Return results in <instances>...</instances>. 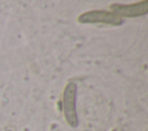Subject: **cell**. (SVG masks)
<instances>
[{"instance_id":"1","label":"cell","mask_w":148,"mask_h":131,"mask_svg":"<svg viewBox=\"0 0 148 131\" xmlns=\"http://www.w3.org/2000/svg\"><path fill=\"white\" fill-rule=\"evenodd\" d=\"M76 21L81 24H106L119 27L124 24L125 20L108 9H90L81 13Z\"/></svg>"},{"instance_id":"2","label":"cell","mask_w":148,"mask_h":131,"mask_svg":"<svg viewBox=\"0 0 148 131\" xmlns=\"http://www.w3.org/2000/svg\"><path fill=\"white\" fill-rule=\"evenodd\" d=\"M76 94L77 86L74 82H68L62 92V114L66 122L75 128L79 124L77 112H76Z\"/></svg>"},{"instance_id":"3","label":"cell","mask_w":148,"mask_h":131,"mask_svg":"<svg viewBox=\"0 0 148 131\" xmlns=\"http://www.w3.org/2000/svg\"><path fill=\"white\" fill-rule=\"evenodd\" d=\"M109 10L124 20L145 16L148 14V0H141L133 3H112Z\"/></svg>"}]
</instances>
